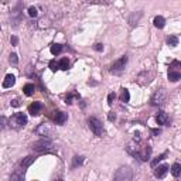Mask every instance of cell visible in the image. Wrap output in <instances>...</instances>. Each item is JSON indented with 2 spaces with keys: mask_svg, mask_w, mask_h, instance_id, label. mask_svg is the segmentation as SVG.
<instances>
[{
  "mask_svg": "<svg viewBox=\"0 0 181 181\" xmlns=\"http://www.w3.org/2000/svg\"><path fill=\"white\" fill-rule=\"evenodd\" d=\"M9 61H10V64H12V65H17V64H19V57H17V54H16V52L10 54Z\"/></svg>",
  "mask_w": 181,
  "mask_h": 181,
  "instance_id": "obj_26",
  "label": "cell"
},
{
  "mask_svg": "<svg viewBox=\"0 0 181 181\" xmlns=\"http://www.w3.org/2000/svg\"><path fill=\"white\" fill-rule=\"evenodd\" d=\"M156 120H157L159 125H164V126H167L170 123V117H169V115H167L166 112H159L157 116H156Z\"/></svg>",
  "mask_w": 181,
  "mask_h": 181,
  "instance_id": "obj_9",
  "label": "cell"
},
{
  "mask_svg": "<svg viewBox=\"0 0 181 181\" xmlns=\"http://www.w3.org/2000/svg\"><path fill=\"white\" fill-rule=\"evenodd\" d=\"M50 68H51V71H57V69H60V68H58V62H57L55 60L50 61Z\"/></svg>",
  "mask_w": 181,
  "mask_h": 181,
  "instance_id": "obj_29",
  "label": "cell"
},
{
  "mask_svg": "<svg viewBox=\"0 0 181 181\" xmlns=\"http://www.w3.org/2000/svg\"><path fill=\"white\" fill-rule=\"evenodd\" d=\"M20 105V102L17 101V99H14V101H12V106H14V107H17Z\"/></svg>",
  "mask_w": 181,
  "mask_h": 181,
  "instance_id": "obj_34",
  "label": "cell"
},
{
  "mask_svg": "<svg viewBox=\"0 0 181 181\" xmlns=\"http://www.w3.org/2000/svg\"><path fill=\"white\" fill-rule=\"evenodd\" d=\"M62 50H64V47L61 44H54V45H51V54L52 55H58V54H61Z\"/></svg>",
  "mask_w": 181,
  "mask_h": 181,
  "instance_id": "obj_21",
  "label": "cell"
},
{
  "mask_svg": "<svg viewBox=\"0 0 181 181\" xmlns=\"http://www.w3.org/2000/svg\"><path fill=\"white\" fill-rule=\"evenodd\" d=\"M7 122H9V120H7L4 116H0V130H3L4 127H6V126H7Z\"/></svg>",
  "mask_w": 181,
  "mask_h": 181,
  "instance_id": "obj_27",
  "label": "cell"
},
{
  "mask_svg": "<svg viewBox=\"0 0 181 181\" xmlns=\"http://www.w3.org/2000/svg\"><path fill=\"white\" fill-rule=\"evenodd\" d=\"M180 78H181L180 71H174V69H170L169 71V79L171 81V82H177Z\"/></svg>",
  "mask_w": 181,
  "mask_h": 181,
  "instance_id": "obj_14",
  "label": "cell"
},
{
  "mask_svg": "<svg viewBox=\"0 0 181 181\" xmlns=\"http://www.w3.org/2000/svg\"><path fill=\"white\" fill-rule=\"evenodd\" d=\"M115 98H116V95H115L113 92H111L109 95H107V105H112L115 101Z\"/></svg>",
  "mask_w": 181,
  "mask_h": 181,
  "instance_id": "obj_30",
  "label": "cell"
},
{
  "mask_svg": "<svg viewBox=\"0 0 181 181\" xmlns=\"http://www.w3.org/2000/svg\"><path fill=\"white\" fill-rule=\"evenodd\" d=\"M153 23L157 28H163L164 26H166V20H164V17H161V16H156Z\"/></svg>",
  "mask_w": 181,
  "mask_h": 181,
  "instance_id": "obj_15",
  "label": "cell"
},
{
  "mask_svg": "<svg viewBox=\"0 0 181 181\" xmlns=\"http://www.w3.org/2000/svg\"><path fill=\"white\" fill-rule=\"evenodd\" d=\"M151 135H154V136L160 135V130L159 129H153V130H151Z\"/></svg>",
  "mask_w": 181,
  "mask_h": 181,
  "instance_id": "obj_35",
  "label": "cell"
},
{
  "mask_svg": "<svg viewBox=\"0 0 181 181\" xmlns=\"http://www.w3.org/2000/svg\"><path fill=\"white\" fill-rule=\"evenodd\" d=\"M52 119H54V122H55L57 125H62V123H65V120L68 119V115L64 113V112H57Z\"/></svg>",
  "mask_w": 181,
  "mask_h": 181,
  "instance_id": "obj_12",
  "label": "cell"
},
{
  "mask_svg": "<svg viewBox=\"0 0 181 181\" xmlns=\"http://www.w3.org/2000/svg\"><path fill=\"white\" fill-rule=\"evenodd\" d=\"M55 181H62V180H55Z\"/></svg>",
  "mask_w": 181,
  "mask_h": 181,
  "instance_id": "obj_36",
  "label": "cell"
},
{
  "mask_svg": "<svg viewBox=\"0 0 181 181\" xmlns=\"http://www.w3.org/2000/svg\"><path fill=\"white\" fill-rule=\"evenodd\" d=\"M26 125H27V116H26L24 113H21V112L14 113L9 119V126L12 127V129H16V130L21 129V127H24Z\"/></svg>",
  "mask_w": 181,
  "mask_h": 181,
  "instance_id": "obj_2",
  "label": "cell"
},
{
  "mask_svg": "<svg viewBox=\"0 0 181 181\" xmlns=\"http://www.w3.org/2000/svg\"><path fill=\"white\" fill-rule=\"evenodd\" d=\"M150 154H151V147L150 146H144L143 149H139L137 151H136L135 157H137V159H140L141 161H147L149 159H150Z\"/></svg>",
  "mask_w": 181,
  "mask_h": 181,
  "instance_id": "obj_6",
  "label": "cell"
},
{
  "mask_svg": "<svg viewBox=\"0 0 181 181\" xmlns=\"http://www.w3.org/2000/svg\"><path fill=\"white\" fill-rule=\"evenodd\" d=\"M126 64H127V57L123 55L122 58H119L116 62H113V65H112V68H111V72H113V74H119V72H122V71L125 69Z\"/></svg>",
  "mask_w": 181,
  "mask_h": 181,
  "instance_id": "obj_5",
  "label": "cell"
},
{
  "mask_svg": "<svg viewBox=\"0 0 181 181\" xmlns=\"http://www.w3.org/2000/svg\"><path fill=\"white\" fill-rule=\"evenodd\" d=\"M93 50H95V51H103V44H101V43L95 44V45H93Z\"/></svg>",
  "mask_w": 181,
  "mask_h": 181,
  "instance_id": "obj_31",
  "label": "cell"
},
{
  "mask_svg": "<svg viewBox=\"0 0 181 181\" xmlns=\"http://www.w3.org/2000/svg\"><path fill=\"white\" fill-rule=\"evenodd\" d=\"M58 68H60V69L67 71L68 68H69V60H68V58H62V60H60V61H58Z\"/></svg>",
  "mask_w": 181,
  "mask_h": 181,
  "instance_id": "obj_20",
  "label": "cell"
},
{
  "mask_svg": "<svg viewBox=\"0 0 181 181\" xmlns=\"http://www.w3.org/2000/svg\"><path fill=\"white\" fill-rule=\"evenodd\" d=\"M74 99H79V96H78L75 92L68 93V96H67V103H68V105H71V103H72V101H74Z\"/></svg>",
  "mask_w": 181,
  "mask_h": 181,
  "instance_id": "obj_25",
  "label": "cell"
},
{
  "mask_svg": "<svg viewBox=\"0 0 181 181\" xmlns=\"http://www.w3.org/2000/svg\"><path fill=\"white\" fill-rule=\"evenodd\" d=\"M171 174L174 175L175 178L180 177V174H181V166L178 164V163H174V164H173V167H171Z\"/></svg>",
  "mask_w": 181,
  "mask_h": 181,
  "instance_id": "obj_18",
  "label": "cell"
},
{
  "mask_svg": "<svg viewBox=\"0 0 181 181\" xmlns=\"http://www.w3.org/2000/svg\"><path fill=\"white\" fill-rule=\"evenodd\" d=\"M88 125H89V129L92 130V133L98 137H102L103 136V126H102L101 120L96 119V117H89L88 119Z\"/></svg>",
  "mask_w": 181,
  "mask_h": 181,
  "instance_id": "obj_3",
  "label": "cell"
},
{
  "mask_svg": "<svg viewBox=\"0 0 181 181\" xmlns=\"http://www.w3.org/2000/svg\"><path fill=\"white\" fill-rule=\"evenodd\" d=\"M169 173V166L167 164H163V166H159L156 170H154V175L157 178H163L164 175Z\"/></svg>",
  "mask_w": 181,
  "mask_h": 181,
  "instance_id": "obj_10",
  "label": "cell"
},
{
  "mask_svg": "<svg viewBox=\"0 0 181 181\" xmlns=\"http://www.w3.org/2000/svg\"><path fill=\"white\" fill-rule=\"evenodd\" d=\"M41 111H43V103H41V102H33V103L28 106V112H30L33 116L40 115Z\"/></svg>",
  "mask_w": 181,
  "mask_h": 181,
  "instance_id": "obj_7",
  "label": "cell"
},
{
  "mask_svg": "<svg viewBox=\"0 0 181 181\" xmlns=\"http://www.w3.org/2000/svg\"><path fill=\"white\" fill-rule=\"evenodd\" d=\"M34 160H36V157H34V156H28V157H26V159H23L21 164H20V170H19V171L24 174L26 170H27L28 167H30V164L34 161Z\"/></svg>",
  "mask_w": 181,
  "mask_h": 181,
  "instance_id": "obj_8",
  "label": "cell"
},
{
  "mask_svg": "<svg viewBox=\"0 0 181 181\" xmlns=\"http://www.w3.org/2000/svg\"><path fill=\"white\" fill-rule=\"evenodd\" d=\"M23 91H24V93H26L27 96H31V95L34 93V91H36V86H34L33 83H27V85H24Z\"/></svg>",
  "mask_w": 181,
  "mask_h": 181,
  "instance_id": "obj_17",
  "label": "cell"
},
{
  "mask_svg": "<svg viewBox=\"0 0 181 181\" xmlns=\"http://www.w3.org/2000/svg\"><path fill=\"white\" fill-rule=\"evenodd\" d=\"M51 147V141L48 140H41V141H37V143L33 146L34 150H47V149Z\"/></svg>",
  "mask_w": 181,
  "mask_h": 181,
  "instance_id": "obj_11",
  "label": "cell"
},
{
  "mask_svg": "<svg viewBox=\"0 0 181 181\" xmlns=\"http://www.w3.org/2000/svg\"><path fill=\"white\" fill-rule=\"evenodd\" d=\"M82 163H83L82 156H75L74 159H72V169H77V167L82 166Z\"/></svg>",
  "mask_w": 181,
  "mask_h": 181,
  "instance_id": "obj_19",
  "label": "cell"
},
{
  "mask_svg": "<svg viewBox=\"0 0 181 181\" xmlns=\"http://www.w3.org/2000/svg\"><path fill=\"white\" fill-rule=\"evenodd\" d=\"M14 83H16L14 75L9 74V75H6V78H4V81H3V88H12Z\"/></svg>",
  "mask_w": 181,
  "mask_h": 181,
  "instance_id": "obj_13",
  "label": "cell"
},
{
  "mask_svg": "<svg viewBox=\"0 0 181 181\" xmlns=\"http://www.w3.org/2000/svg\"><path fill=\"white\" fill-rule=\"evenodd\" d=\"M164 102H166V89L160 88L154 92L153 98H151V105L153 106H161Z\"/></svg>",
  "mask_w": 181,
  "mask_h": 181,
  "instance_id": "obj_4",
  "label": "cell"
},
{
  "mask_svg": "<svg viewBox=\"0 0 181 181\" xmlns=\"http://www.w3.org/2000/svg\"><path fill=\"white\" fill-rule=\"evenodd\" d=\"M10 41H12V44H13V45H17V43H19V38L16 37V36H13V37L10 38Z\"/></svg>",
  "mask_w": 181,
  "mask_h": 181,
  "instance_id": "obj_32",
  "label": "cell"
},
{
  "mask_svg": "<svg viewBox=\"0 0 181 181\" xmlns=\"http://www.w3.org/2000/svg\"><path fill=\"white\" fill-rule=\"evenodd\" d=\"M10 181H24V174H23V173H20L19 170H17V171H14L12 174Z\"/></svg>",
  "mask_w": 181,
  "mask_h": 181,
  "instance_id": "obj_16",
  "label": "cell"
},
{
  "mask_svg": "<svg viewBox=\"0 0 181 181\" xmlns=\"http://www.w3.org/2000/svg\"><path fill=\"white\" fill-rule=\"evenodd\" d=\"M133 170L129 166H122L116 170L113 175V181H132Z\"/></svg>",
  "mask_w": 181,
  "mask_h": 181,
  "instance_id": "obj_1",
  "label": "cell"
},
{
  "mask_svg": "<svg viewBox=\"0 0 181 181\" xmlns=\"http://www.w3.org/2000/svg\"><path fill=\"white\" fill-rule=\"evenodd\" d=\"M28 16H30V17H37L38 16L37 9H36V7H30V9H28Z\"/></svg>",
  "mask_w": 181,
  "mask_h": 181,
  "instance_id": "obj_28",
  "label": "cell"
},
{
  "mask_svg": "<svg viewBox=\"0 0 181 181\" xmlns=\"http://www.w3.org/2000/svg\"><path fill=\"white\" fill-rule=\"evenodd\" d=\"M107 119L111 120V122H113V120H115V119H116V115H115V113H113V112H111V113L107 115Z\"/></svg>",
  "mask_w": 181,
  "mask_h": 181,
  "instance_id": "obj_33",
  "label": "cell"
},
{
  "mask_svg": "<svg viewBox=\"0 0 181 181\" xmlns=\"http://www.w3.org/2000/svg\"><path fill=\"white\" fill-rule=\"evenodd\" d=\"M120 99H122V102H129L130 93L127 89H122V96H120Z\"/></svg>",
  "mask_w": 181,
  "mask_h": 181,
  "instance_id": "obj_24",
  "label": "cell"
},
{
  "mask_svg": "<svg viewBox=\"0 0 181 181\" xmlns=\"http://www.w3.org/2000/svg\"><path fill=\"white\" fill-rule=\"evenodd\" d=\"M166 156H167V153H163V154H160L159 157H156V159H154L153 161L150 163V166H151V167H156L157 164H159V163L161 161V160H164V159H166Z\"/></svg>",
  "mask_w": 181,
  "mask_h": 181,
  "instance_id": "obj_23",
  "label": "cell"
},
{
  "mask_svg": "<svg viewBox=\"0 0 181 181\" xmlns=\"http://www.w3.org/2000/svg\"><path fill=\"white\" fill-rule=\"evenodd\" d=\"M167 44H169L170 47H177L178 45V37H175V36H170V37L167 38Z\"/></svg>",
  "mask_w": 181,
  "mask_h": 181,
  "instance_id": "obj_22",
  "label": "cell"
}]
</instances>
